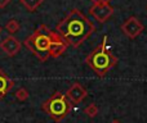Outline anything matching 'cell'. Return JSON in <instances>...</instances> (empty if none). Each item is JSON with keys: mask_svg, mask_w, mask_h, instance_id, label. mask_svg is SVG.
Instances as JSON below:
<instances>
[{"mask_svg": "<svg viewBox=\"0 0 147 123\" xmlns=\"http://www.w3.org/2000/svg\"><path fill=\"white\" fill-rule=\"evenodd\" d=\"M25 46L40 62H47L48 58H58L65 53L67 44L57 32L51 31L45 25L39 28L25 40Z\"/></svg>", "mask_w": 147, "mask_h": 123, "instance_id": "1", "label": "cell"}, {"mask_svg": "<svg viewBox=\"0 0 147 123\" xmlns=\"http://www.w3.org/2000/svg\"><path fill=\"white\" fill-rule=\"evenodd\" d=\"M94 31L96 26L93 22L78 9H72L57 25V33L66 41L67 45L74 48L80 46Z\"/></svg>", "mask_w": 147, "mask_h": 123, "instance_id": "2", "label": "cell"}, {"mask_svg": "<svg viewBox=\"0 0 147 123\" xmlns=\"http://www.w3.org/2000/svg\"><path fill=\"white\" fill-rule=\"evenodd\" d=\"M106 41H107V37L103 36V40H102L101 45H98L86 57V64L90 65V68L99 77H103L117 62L116 57L107 49Z\"/></svg>", "mask_w": 147, "mask_h": 123, "instance_id": "3", "label": "cell"}, {"mask_svg": "<svg viewBox=\"0 0 147 123\" xmlns=\"http://www.w3.org/2000/svg\"><path fill=\"white\" fill-rule=\"evenodd\" d=\"M72 104L69 101V99L66 98V95L61 92H56L43 103L41 109L48 114L51 118H53L54 121L59 122L70 113Z\"/></svg>", "mask_w": 147, "mask_h": 123, "instance_id": "4", "label": "cell"}, {"mask_svg": "<svg viewBox=\"0 0 147 123\" xmlns=\"http://www.w3.org/2000/svg\"><path fill=\"white\" fill-rule=\"evenodd\" d=\"M89 13L99 23H105L114 14V8L111 7L110 3H103V1L93 3V5L89 8Z\"/></svg>", "mask_w": 147, "mask_h": 123, "instance_id": "5", "label": "cell"}, {"mask_svg": "<svg viewBox=\"0 0 147 123\" xmlns=\"http://www.w3.org/2000/svg\"><path fill=\"white\" fill-rule=\"evenodd\" d=\"M143 25L138 18L129 17L124 23L121 25V31L128 36L129 39H136L141 32L143 31Z\"/></svg>", "mask_w": 147, "mask_h": 123, "instance_id": "6", "label": "cell"}, {"mask_svg": "<svg viewBox=\"0 0 147 123\" xmlns=\"http://www.w3.org/2000/svg\"><path fill=\"white\" fill-rule=\"evenodd\" d=\"M21 41H18L14 36L9 35L0 43V49L7 54L8 57H14L16 54H18V51L21 50Z\"/></svg>", "mask_w": 147, "mask_h": 123, "instance_id": "7", "label": "cell"}, {"mask_svg": "<svg viewBox=\"0 0 147 123\" xmlns=\"http://www.w3.org/2000/svg\"><path fill=\"white\" fill-rule=\"evenodd\" d=\"M86 90L80 85V83L75 82L72 83V86L67 90L66 92V98L71 101V104H79L83 101V99L86 96Z\"/></svg>", "mask_w": 147, "mask_h": 123, "instance_id": "8", "label": "cell"}, {"mask_svg": "<svg viewBox=\"0 0 147 123\" xmlns=\"http://www.w3.org/2000/svg\"><path fill=\"white\" fill-rule=\"evenodd\" d=\"M13 86H14V82H13L12 80H9V77L0 69V100L7 95L8 91H9Z\"/></svg>", "mask_w": 147, "mask_h": 123, "instance_id": "9", "label": "cell"}, {"mask_svg": "<svg viewBox=\"0 0 147 123\" xmlns=\"http://www.w3.org/2000/svg\"><path fill=\"white\" fill-rule=\"evenodd\" d=\"M21 4L28 10V12H34L41 5L43 0H20Z\"/></svg>", "mask_w": 147, "mask_h": 123, "instance_id": "10", "label": "cell"}, {"mask_svg": "<svg viewBox=\"0 0 147 123\" xmlns=\"http://www.w3.org/2000/svg\"><path fill=\"white\" fill-rule=\"evenodd\" d=\"M5 30L12 35V33H16L18 30H20V23H18L17 19H10L8 21V23L5 25Z\"/></svg>", "mask_w": 147, "mask_h": 123, "instance_id": "11", "label": "cell"}, {"mask_svg": "<svg viewBox=\"0 0 147 123\" xmlns=\"http://www.w3.org/2000/svg\"><path fill=\"white\" fill-rule=\"evenodd\" d=\"M14 96H16V99H17V100L26 101L28 99V91L26 90V88L21 87V88H18V90L14 92Z\"/></svg>", "mask_w": 147, "mask_h": 123, "instance_id": "12", "label": "cell"}, {"mask_svg": "<svg viewBox=\"0 0 147 123\" xmlns=\"http://www.w3.org/2000/svg\"><path fill=\"white\" fill-rule=\"evenodd\" d=\"M85 114L88 117H90V118H94V117L98 114V106H97L96 104H90V105H88L85 108Z\"/></svg>", "mask_w": 147, "mask_h": 123, "instance_id": "13", "label": "cell"}, {"mask_svg": "<svg viewBox=\"0 0 147 123\" xmlns=\"http://www.w3.org/2000/svg\"><path fill=\"white\" fill-rule=\"evenodd\" d=\"M10 3V0H0V8H5Z\"/></svg>", "mask_w": 147, "mask_h": 123, "instance_id": "14", "label": "cell"}, {"mask_svg": "<svg viewBox=\"0 0 147 123\" xmlns=\"http://www.w3.org/2000/svg\"><path fill=\"white\" fill-rule=\"evenodd\" d=\"M99 1H103V3H110V0H93V3H99Z\"/></svg>", "mask_w": 147, "mask_h": 123, "instance_id": "15", "label": "cell"}, {"mask_svg": "<svg viewBox=\"0 0 147 123\" xmlns=\"http://www.w3.org/2000/svg\"><path fill=\"white\" fill-rule=\"evenodd\" d=\"M112 123H120V122H117V121H114V122H112Z\"/></svg>", "mask_w": 147, "mask_h": 123, "instance_id": "16", "label": "cell"}, {"mask_svg": "<svg viewBox=\"0 0 147 123\" xmlns=\"http://www.w3.org/2000/svg\"><path fill=\"white\" fill-rule=\"evenodd\" d=\"M0 33H1V27H0Z\"/></svg>", "mask_w": 147, "mask_h": 123, "instance_id": "17", "label": "cell"}]
</instances>
